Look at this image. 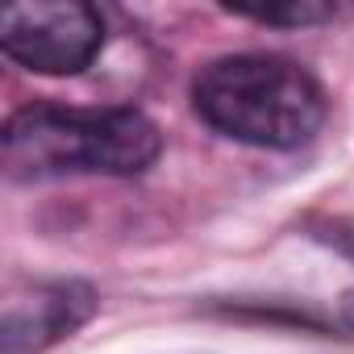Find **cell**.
Segmentation results:
<instances>
[{
  "label": "cell",
  "mask_w": 354,
  "mask_h": 354,
  "mask_svg": "<svg viewBox=\"0 0 354 354\" xmlns=\"http://www.w3.org/2000/svg\"><path fill=\"white\" fill-rule=\"evenodd\" d=\"M158 158V129L138 109L30 104L5 125V175L17 184L59 175H138Z\"/></svg>",
  "instance_id": "1"
},
{
  "label": "cell",
  "mask_w": 354,
  "mask_h": 354,
  "mask_svg": "<svg viewBox=\"0 0 354 354\" xmlns=\"http://www.w3.org/2000/svg\"><path fill=\"white\" fill-rule=\"evenodd\" d=\"M196 113L225 138L267 150H296L325 125L321 84L279 55H230L192 84Z\"/></svg>",
  "instance_id": "2"
},
{
  "label": "cell",
  "mask_w": 354,
  "mask_h": 354,
  "mask_svg": "<svg viewBox=\"0 0 354 354\" xmlns=\"http://www.w3.org/2000/svg\"><path fill=\"white\" fill-rule=\"evenodd\" d=\"M104 42V21L84 0H21L0 13L5 55L38 75L84 71Z\"/></svg>",
  "instance_id": "3"
},
{
  "label": "cell",
  "mask_w": 354,
  "mask_h": 354,
  "mask_svg": "<svg viewBox=\"0 0 354 354\" xmlns=\"http://www.w3.org/2000/svg\"><path fill=\"white\" fill-rule=\"evenodd\" d=\"M84 317H88V296L75 300V288H71V283L38 288L30 313L17 308V304L5 308V354L42 350V346H50L55 337L71 333Z\"/></svg>",
  "instance_id": "4"
},
{
  "label": "cell",
  "mask_w": 354,
  "mask_h": 354,
  "mask_svg": "<svg viewBox=\"0 0 354 354\" xmlns=\"http://www.w3.org/2000/svg\"><path fill=\"white\" fill-rule=\"evenodd\" d=\"M254 21H288V26H304V21H325L333 9L325 5H283V9H242Z\"/></svg>",
  "instance_id": "5"
}]
</instances>
